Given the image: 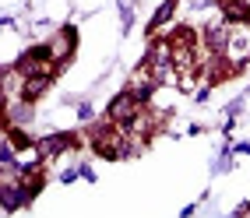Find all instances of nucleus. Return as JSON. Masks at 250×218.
I'll return each mask as SVG.
<instances>
[{
	"label": "nucleus",
	"mask_w": 250,
	"mask_h": 218,
	"mask_svg": "<svg viewBox=\"0 0 250 218\" xmlns=\"http://www.w3.org/2000/svg\"><path fill=\"white\" fill-rule=\"evenodd\" d=\"M229 67H243L250 60V18L247 21H229V42H226V53Z\"/></svg>",
	"instance_id": "1"
},
{
	"label": "nucleus",
	"mask_w": 250,
	"mask_h": 218,
	"mask_svg": "<svg viewBox=\"0 0 250 218\" xmlns=\"http://www.w3.org/2000/svg\"><path fill=\"white\" fill-rule=\"evenodd\" d=\"M141 99H134L130 92H124V95H116L113 102H109V113H106V120L109 123H116V127H127L130 120H134V116L141 113Z\"/></svg>",
	"instance_id": "2"
},
{
	"label": "nucleus",
	"mask_w": 250,
	"mask_h": 218,
	"mask_svg": "<svg viewBox=\"0 0 250 218\" xmlns=\"http://www.w3.org/2000/svg\"><path fill=\"white\" fill-rule=\"evenodd\" d=\"M155 85H159V81H155V74H152V63L145 60V63L138 67V71L130 74V85H127V92L134 95V99H141V102H148V95L155 92Z\"/></svg>",
	"instance_id": "3"
},
{
	"label": "nucleus",
	"mask_w": 250,
	"mask_h": 218,
	"mask_svg": "<svg viewBox=\"0 0 250 218\" xmlns=\"http://www.w3.org/2000/svg\"><path fill=\"white\" fill-rule=\"evenodd\" d=\"M71 148H74V134H53V138L36 144V152H39V159H53L60 152H71Z\"/></svg>",
	"instance_id": "4"
},
{
	"label": "nucleus",
	"mask_w": 250,
	"mask_h": 218,
	"mask_svg": "<svg viewBox=\"0 0 250 218\" xmlns=\"http://www.w3.org/2000/svg\"><path fill=\"white\" fill-rule=\"evenodd\" d=\"M222 18L226 21H247L250 18V7L240 4V0H222Z\"/></svg>",
	"instance_id": "5"
},
{
	"label": "nucleus",
	"mask_w": 250,
	"mask_h": 218,
	"mask_svg": "<svg viewBox=\"0 0 250 218\" xmlns=\"http://www.w3.org/2000/svg\"><path fill=\"white\" fill-rule=\"evenodd\" d=\"M71 46H74V28L60 32V36H57L53 42H49V49H53V57H57V60H63V57H67V53H71Z\"/></svg>",
	"instance_id": "6"
}]
</instances>
